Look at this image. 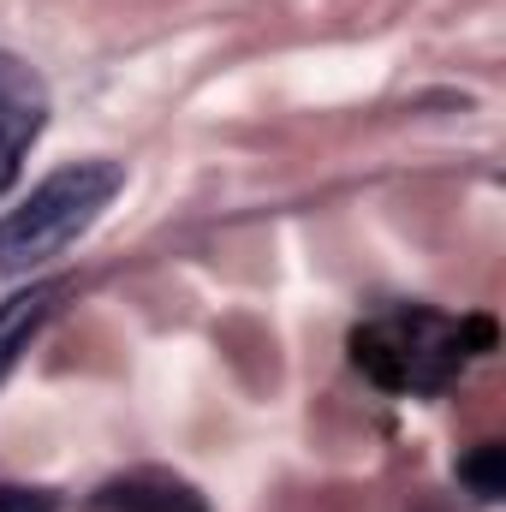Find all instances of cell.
I'll list each match as a JSON object with an SVG mask.
<instances>
[{"label": "cell", "mask_w": 506, "mask_h": 512, "mask_svg": "<svg viewBox=\"0 0 506 512\" xmlns=\"http://www.w3.org/2000/svg\"><path fill=\"white\" fill-rule=\"evenodd\" d=\"M495 352L489 316H441V310H393L352 328V364L381 393H447L471 358Z\"/></svg>", "instance_id": "6da1fadb"}, {"label": "cell", "mask_w": 506, "mask_h": 512, "mask_svg": "<svg viewBox=\"0 0 506 512\" xmlns=\"http://www.w3.org/2000/svg\"><path fill=\"white\" fill-rule=\"evenodd\" d=\"M126 191V167L120 161H66L54 167L6 221H0V274H30L66 245H78L108 203Z\"/></svg>", "instance_id": "7a4b0ae2"}, {"label": "cell", "mask_w": 506, "mask_h": 512, "mask_svg": "<svg viewBox=\"0 0 506 512\" xmlns=\"http://www.w3.org/2000/svg\"><path fill=\"white\" fill-rule=\"evenodd\" d=\"M48 131V84L18 54H0V191L24 173V155Z\"/></svg>", "instance_id": "3957f363"}, {"label": "cell", "mask_w": 506, "mask_h": 512, "mask_svg": "<svg viewBox=\"0 0 506 512\" xmlns=\"http://www.w3.org/2000/svg\"><path fill=\"white\" fill-rule=\"evenodd\" d=\"M90 501L102 512H209V501L197 495V483H185L173 471H126V477H108Z\"/></svg>", "instance_id": "277c9868"}, {"label": "cell", "mask_w": 506, "mask_h": 512, "mask_svg": "<svg viewBox=\"0 0 506 512\" xmlns=\"http://www.w3.org/2000/svg\"><path fill=\"white\" fill-rule=\"evenodd\" d=\"M72 292V280H30L24 292L0 298V382L12 376V364L30 352V340L42 334V322L60 310V298Z\"/></svg>", "instance_id": "5b68a950"}, {"label": "cell", "mask_w": 506, "mask_h": 512, "mask_svg": "<svg viewBox=\"0 0 506 512\" xmlns=\"http://www.w3.org/2000/svg\"><path fill=\"white\" fill-rule=\"evenodd\" d=\"M459 483L477 495V501H501L506 495V447L501 441H483L459 459Z\"/></svg>", "instance_id": "8992f818"}, {"label": "cell", "mask_w": 506, "mask_h": 512, "mask_svg": "<svg viewBox=\"0 0 506 512\" xmlns=\"http://www.w3.org/2000/svg\"><path fill=\"white\" fill-rule=\"evenodd\" d=\"M0 512H60L54 489H18V483H0Z\"/></svg>", "instance_id": "52a82bcc"}]
</instances>
